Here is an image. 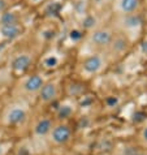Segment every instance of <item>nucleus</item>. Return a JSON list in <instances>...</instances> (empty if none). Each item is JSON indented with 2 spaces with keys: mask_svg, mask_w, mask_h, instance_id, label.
<instances>
[{
  "mask_svg": "<svg viewBox=\"0 0 147 155\" xmlns=\"http://www.w3.org/2000/svg\"><path fill=\"white\" fill-rule=\"evenodd\" d=\"M47 137H48V140L52 145L64 146L72 138V129L69 125H67V124H63V123L56 124V125L52 127L50 134Z\"/></svg>",
  "mask_w": 147,
  "mask_h": 155,
  "instance_id": "20e7f679",
  "label": "nucleus"
},
{
  "mask_svg": "<svg viewBox=\"0 0 147 155\" xmlns=\"http://www.w3.org/2000/svg\"><path fill=\"white\" fill-rule=\"evenodd\" d=\"M86 5H87V3L85 2V0H76L74 3H73V8H74V12L76 15H80V16H86Z\"/></svg>",
  "mask_w": 147,
  "mask_h": 155,
  "instance_id": "dca6fc26",
  "label": "nucleus"
},
{
  "mask_svg": "<svg viewBox=\"0 0 147 155\" xmlns=\"http://www.w3.org/2000/svg\"><path fill=\"white\" fill-rule=\"evenodd\" d=\"M57 97H59V86L55 81L44 82L39 94H38V98H39L41 103H43V104H50V103L55 102Z\"/></svg>",
  "mask_w": 147,
  "mask_h": 155,
  "instance_id": "1a4fd4ad",
  "label": "nucleus"
},
{
  "mask_svg": "<svg viewBox=\"0 0 147 155\" xmlns=\"http://www.w3.org/2000/svg\"><path fill=\"white\" fill-rule=\"evenodd\" d=\"M113 24H115V28L117 29V31L129 39L130 35H134V34L138 35L139 34L143 20H142L139 13L119 15V16H115Z\"/></svg>",
  "mask_w": 147,
  "mask_h": 155,
  "instance_id": "f257e3e1",
  "label": "nucleus"
},
{
  "mask_svg": "<svg viewBox=\"0 0 147 155\" xmlns=\"http://www.w3.org/2000/svg\"><path fill=\"white\" fill-rule=\"evenodd\" d=\"M130 155H146V154H143V153H132Z\"/></svg>",
  "mask_w": 147,
  "mask_h": 155,
  "instance_id": "4be33fe9",
  "label": "nucleus"
},
{
  "mask_svg": "<svg viewBox=\"0 0 147 155\" xmlns=\"http://www.w3.org/2000/svg\"><path fill=\"white\" fill-rule=\"evenodd\" d=\"M108 64V59L103 54H93L86 56L80 64V72L81 74L86 77H93L102 73L106 69Z\"/></svg>",
  "mask_w": 147,
  "mask_h": 155,
  "instance_id": "f03ea898",
  "label": "nucleus"
},
{
  "mask_svg": "<svg viewBox=\"0 0 147 155\" xmlns=\"http://www.w3.org/2000/svg\"><path fill=\"white\" fill-rule=\"evenodd\" d=\"M22 34V26L20 22H15L11 25H3L0 26V35L5 39L13 41L16 38H18Z\"/></svg>",
  "mask_w": 147,
  "mask_h": 155,
  "instance_id": "9b49d317",
  "label": "nucleus"
},
{
  "mask_svg": "<svg viewBox=\"0 0 147 155\" xmlns=\"http://www.w3.org/2000/svg\"><path fill=\"white\" fill-rule=\"evenodd\" d=\"M72 114H73V108H72V106H69V104L60 106L57 108V112H56L59 119H68L72 116Z\"/></svg>",
  "mask_w": 147,
  "mask_h": 155,
  "instance_id": "2eb2a0df",
  "label": "nucleus"
},
{
  "mask_svg": "<svg viewBox=\"0 0 147 155\" xmlns=\"http://www.w3.org/2000/svg\"><path fill=\"white\" fill-rule=\"evenodd\" d=\"M28 117V110L26 107L21 106V104H13L11 107H8L5 114H4V124L9 127H15L18 124H22Z\"/></svg>",
  "mask_w": 147,
  "mask_h": 155,
  "instance_id": "423d86ee",
  "label": "nucleus"
},
{
  "mask_svg": "<svg viewBox=\"0 0 147 155\" xmlns=\"http://www.w3.org/2000/svg\"><path fill=\"white\" fill-rule=\"evenodd\" d=\"M43 64H44L46 68H55V67H57V64H59V59L54 56V55L52 56H47L43 60Z\"/></svg>",
  "mask_w": 147,
  "mask_h": 155,
  "instance_id": "f3484780",
  "label": "nucleus"
},
{
  "mask_svg": "<svg viewBox=\"0 0 147 155\" xmlns=\"http://www.w3.org/2000/svg\"><path fill=\"white\" fill-rule=\"evenodd\" d=\"M29 2H30V3H34V4H35V3H39V2H42V0H29Z\"/></svg>",
  "mask_w": 147,
  "mask_h": 155,
  "instance_id": "5701e85b",
  "label": "nucleus"
},
{
  "mask_svg": "<svg viewBox=\"0 0 147 155\" xmlns=\"http://www.w3.org/2000/svg\"><path fill=\"white\" fill-rule=\"evenodd\" d=\"M98 20L96 17H95L94 15H86L83 17V20H82V28L89 30V31H91V30H94L95 28H98Z\"/></svg>",
  "mask_w": 147,
  "mask_h": 155,
  "instance_id": "4468645a",
  "label": "nucleus"
},
{
  "mask_svg": "<svg viewBox=\"0 0 147 155\" xmlns=\"http://www.w3.org/2000/svg\"><path fill=\"white\" fill-rule=\"evenodd\" d=\"M139 138L142 141V143H143L145 146H147V125L142 128L141 134H139Z\"/></svg>",
  "mask_w": 147,
  "mask_h": 155,
  "instance_id": "6ab92c4d",
  "label": "nucleus"
},
{
  "mask_svg": "<svg viewBox=\"0 0 147 155\" xmlns=\"http://www.w3.org/2000/svg\"><path fill=\"white\" fill-rule=\"evenodd\" d=\"M15 22H20L18 16H17L16 12L5 11L2 13V16H0V26H3V25H11V24H15Z\"/></svg>",
  "mask_w": 147,
  "mask_h": 155,
  "instance_id": "ddd939ff",
  "label": "nucleus"
},
{
  "mask_svg": "<svg viewBox=\"0 0 147 155\" xmlns=\"http://www.w3.org/2000/svg\"><path fill=\"white\" fill-rule=\"evenodd\" d=\"M46 81L41 74H31L25 77L21 82V93L25 95H38Z\"/></svg>",
  "mask_w": 147,
  "mask_h": 155,
  "instance_id": "0eeeda50",
  "label": "nucleus"
},
{
  "mask_svg": "<svg viewBox=\"0 0 147 155\" xmlns=\"http://www.w3.org/2000/svg\"><path fill=\"white\" fill-rule=\"evenodd\" d=\"M112 9L115 12V16L138 13L141 9V0H113Z\"/></svg>",
  "mask_w": 147,
  "mask_h": 155,
  "instance_id": "6e6552de",
  "label": "nucleus"
},
{
  "mask_svg": "<svg viewBox=\"0 0 147 155\" xmlns=\"http://www.w3.org/2000/svg\"><path fill=\"white\" fill-rule=\"evenodd\" d=\"M69 37H70V39L73 42H78V41L82 39V37H83V33H82L81 30H78V29H73L72 31H70V34H69Z\"/></svg>",
  "mask_w": 147,
  "mask_h": 155,
  "instance_id": "a211bd4d",
  "label": "nucleus"
},
{
  "mask_svg": "<svg viewBox=\"0 0 147 155\" xmlns=\"http://www.w3.org/2000/svg\"><path fill=\"white\" fill-rule=\"evenodd\" d=\"M115 37L113 29L109 26H98L87 34V43L93 48L107 50Z\"/></svg>",
  "mask_w": 147,
  "mask_h": 155,
  "instance_id": "7ed1b4c3",
  "label": "nucleus"
},
{
  "mask_svg": "<svg viewBox=\"0 0 147 155\" xmlns=\"http://www.w3.org/2000/svg\"><path fill=\"white\" fill-rule=\"evenodd\" d=\"M33 64V55L30 52H26V51H22V52L17 54L16 56L12 59V63H11V67L13 72L16 73H25L26 72L30 65Z\"/></svg>",
  "mask_w": 147,
  "mask_h": 155,
  "instance_id": "9d476101",
  "label": "nucleus"
},
{
  "mask_svg": "<svg viewBox=\"0 0 147 155\" xmlns=\"http://www.w3.org/2000/svg\"><path fill=\"white\" fill-rule=\"evenodd\" d=\"M116 103H117V99H116L115 97H109V98H107V104L108 107H113Z\"/></svg>",
  "mask_w": 147,
  "mask_h": 155,
  "instance_id": "aec40b11",
  "label": "nucleus"
},
{
  "mask_svg": "<svg viewBox=\"0 0 147 155\" xmlns=\"http://www.w3.org/2000/svg\"><path fill=\"white\" fill-rule=\"evenodd\" d=\"M129 39L125 35L120 33H115V37L112 39L111 45L108 46V48L106 50L108 52V56L111 59H120L122 58L129 50Z\"/></svg>",
  "mask_w": 147,
  "mask_h": 155,
  "instance_id": "39448f33",
  "label": "nucleus"
},
{
  "mask_svg": "<svg viewBox=\"0 0 147 155\" xmlns=\"http://www.w3.org/2000/svg\"><path fill=\"white\" fill-rule=\"evenodd\" d=\"M52 127H54V123L50 117H42L34 125V134L37 137H46L50 134Z\"/></svg>",
  "mask_w": 147,
  "mask_h": 155,
  "instance_id": "f8f14e48",
  "label": "nucleus"
},
{
  "mask_svg": "<svg viewBox=\"0 0 147 155\" xmlns=\"http://www.w3.org/2000/svg\"><path fill=\"white\" fill-rule=\"evenodd\" d=\"M7 0H0V15L3 13V12H5L7 9Z\"/></svg>",
  "mask_w": 147,
  "mask_h": 155,
  "instance_id": "412c9836",
  "label": "nucleus"
}]
</instances>
